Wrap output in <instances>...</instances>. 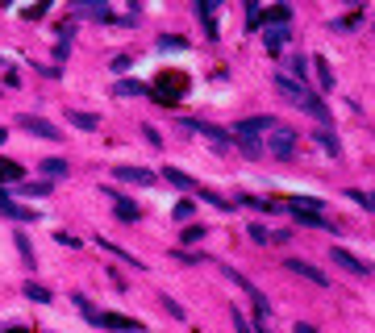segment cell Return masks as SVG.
Wrapping results in <instances>:
<instances>
[{
	"instance_id": "9c48e42d",
	"label": "cell",
	"mask_w": 375,
	"mask_h": 333,
	"mask_svg": "<svg viewBox=\"0 0 375 333\" xmlns=\"http://www.w3.org/2000/svg\"><path fill=\"white\" fill-rule=\"evenodd\" d=\"M0 212L13 217V221H38V212H34V208H25V204H17L5 188H0Z\"/></svg>"
},
{
	"instance_id": "f1b7e54d",
	"label": "cell",
	"mask_w": 375,
	"mask_h": 333,
	"mask_svg": "<svg viewBox=\"0 0 375 333\" xmlns=\"http://www.w3.org/2000/svg\"><path fill=\"white\" fill-rule=\"evenodd\" d=\"M234 329H238V333H258V329H254V325H250V321L238 312V308H234Z\"/></svg>"
},
{
	"instance_id": "f546056e",
	"label": "cell",
	"mask_w": 375,
	"mask_h": 333,
	"mask_svg": "<svg viewBox=\"0 0 375 333\" xmlns=\"http://www.w3.org/2000/svg\"><path fill=\"white\" fill-rule=\"evenodd\" d=\"M188 42L184 38H158V50H184Z\"/></svg>"
},
{
	"instance_id": "74e56055",
	"label": "cell",
	"mask_w": 375,
	"mask_h": 333,
	"mask_svg": "<svg viewBox=\"0 0 375 333\" xmlns=\"http://www.w3.org/2000/svg\"><path fill=\"white\" fill-rule=\"evenodd\" d=\"M346 5H359V0H346Z\"/></svg>"
},
{
	"instance_id": "4fadbf2b",
	"label": "cell",
	"mask_w": 375,
	"mask_h": 333,
	"mask_svg": "<svg viewBox=\"0 0 375 333\" xmlns=\"http://www.w3.org/2000/svg\"><path fill=\"white\" fill-rule=\"evenodd\" d=\"M163 175H167V184H176V188H184V192H200V184H196L192 175H184L180 166H163Z\"/></svg>"
},
{
	"instance_id": "6da1fadb",
	"label": "cell",
	"mask_w": 375,
	"mask_h": 333,
	"mask_svg": "<svg viewBox=\"0 0 375 333\" xmlns=\"http://www.w3.org/2000/svg\"><path fill=\"white\" fill-rule=\"evenodd\" d=\"M276 88H280V92H284L296 108H304L309 117H317V121H330V104L321 100L317 92H309L304 84H296V79H288V75H276Z\"/></svg>"
},
{
	"instance_id": "4dcf8cb0",
	"label": "cell",
	"mask_w": 375,
	"mask_h": 333,
	"mask_svg": "<svg viewBox=\"0 0 375 333\" xmlns=\"http://www.w3.org/2000/svg\"><path fill=\"white\" fill-rule=\"evenodd\" d=\"M17 250L25 254V262H34V246H29V238H25V234H17Z\"/></svg>"
},
{
	"instance_id": "5bb4252c",
	"label": "cell",
	"mask_w": 375,
	"mask_h": 333,
	"mask_svg": "<svg viewBox=\"0 0 375 333\" xmlns=\"http://www.w3.org/2000/svg\"><path fill=\"white\" fill-rule=\"evenodd\" d=\"M196 17L204 21V34H208V38H221V34H217V21H213V0H196Z\"/></svg>"
},
{
	"instance_id": "5b68a950",
	"label": "cell",
	"mask_w": 375,
	"mask_h": 333,
	"mask_svg": "<svg viewBox=\"0 0 375 333\" xmlns=\"http://www.w3.org/2000/svg\"><path fill=\"white\" fill-rule=\"evenodd\" d=\"M180 125H184V130H192V134H204L213 146H230V130H217L213 121H200V117H184Z\"/></svg>"
},
{
	"instance_id": "7402d4cb",
	"label": "cell",
	"mask_w": 375,
	"mask_h": 333,
	"mask_svg": "<svg viewBox=\"0 0 375 333\" xmlns=\"http://www.w3.org/2000/svg\"><path fill=\"white\" fill-rule=\"evenodd\" d=\"M67 121L80 130H100V117H92V113H67Z\"/></svg>"
},
{
	"instance_id": "3957f363",
	"label": "cell",
	"mask_w": 375,
	"mask_h": 333,
	"mask_svg": "<svg viewBox=\"0 0 375 333\" xmlns=\"http://www.w3.org/2000/svg\"><path fill=\"white\" fill-rule=\"evenodd\" d=\"M296 138H300V134H296L292 125H280V121H276L271 130H267V134H263V142H267V150H271L276 158H292V154H296Z\"/></svg>"
},
{
	"instance_id": "277c9868",
	"label": "cell",
	"mask_w": 375,
	"mask_h": 333,
	"mask_svg": "<svg viewBox=\"0 0 375 333\" xmlns=\"http://www.w3.org/2000/svg\"><path fill=\"white\" fill-rule=\"evenodd\" d=\"M17 125H21V130H29L34 138H46V142H63V138H67V134H59V125H50L46 117H34V113H21V117H17Z\"/></svg>"
},
{
	"instance_id": "4316f807",
	"label": "cell",
	"mask_w": 375,
	"mask_h": 333,
	"mask_svg": "<svg viewBox=\"0 0 375 333\" xmlns=\"http://www.w3.org/2000/svg\"><path fill=\"white\" fill-rule=\"evenodd\" d=\"M288 71H292V75H300V84H304V71H309V59H304V54H296V59L288 63Z\"/></svg>"
},
{
	"instance_id": "83f0119b",
	"label": "cell",
	"mask_w": 375,
	"mask_h": 333,
	"mask_svg": "<svg viewBox=\"0 0 375 333\" xmlns=\"http://www.w3.org/2000/svg\"><path fill=\"white\" fill-rule=\"evenodd\" d=\"M250 238H254L258 246H267V242H271V230H267V225H250Z\"/></svg>"
},
{
	"instance_id": "484cf974",
	"label": "cell",
	"mask_w": 375,
	"mask_h": 333,
	"mask_svg": "<svg viewBox=\"0 0 375 333\" xmlns=\"http://www.w3.org/2000/svg\"><path fill=\"white\" fill-rule=\"evenodd\" d=\"M204 234H208V230H204V225H188V230H184V234H180V242H184V246H192V242H200V238H204Z\"/></svg>"
},
{
	"instance_id": "cb8c5ba5",
	"label": "cell",
	"mask_w": 375,
	"mask_h": 333,
	"mask_svg": "<svg viewBox=\"0 0 375 333\" xmlns=\"http://www.w3.org/2000/svg\"><path fill=\"white\" fill-rule=\"evenodd\" d=\"M25 300H34V304H50V292H46L42 284H25Z\"/></svg>"
},
{
	"instance_id": "44dd1931",
	"label": "cell",
	"mask_w": 375,
	"mask_h": 333,
	"mask_svg": "<svg viewBox=\"0 0 375 333\" xmlns=\"http://www.w3.org/2000/svg\"><path fill=\"white\" fill-rule=\"evenodd\" d=\"M288 208H304V212H321V208H326V200H317V196H296Z\"/></svg>"
},
{
	"instance_id": "7c38bea8",
	"label": "cell",
	"mask_w": 375,
	"mask_h": 333,
	"mask_svg": "<svg viewBox=\"0 0 375 333\" xmlns=\"http://www.w3.org/2000/svg\"><path fill=\"white\" fill-rule=\"evenodd\" d=\"M330 258H334L338 267H346L350 275H363V271H367V262H359V258H354L350 250H342V246H334V250H330Z\"/></svg>"
},
{
	"instance_id": "8992f818",
	"label": "cell",
	"mask_w": 375,
	"mask_h": 333,
	"mask_svg": "<svg viewBox=\"0 0 375 333\" xmlns=\"http://www.w3.org/2000/svg\"><path fill=\"white\" fill-rule=\"evenodd\" d=\"M271 125H276V121L267 117V113H263V117H246V121H238V125L230 130V138H234V142H242V138H263Z\"/></svg>"
},
{
	"instance_id": "e0dca14e",
	"label": "cell",
	"mask_w": 375,
	"mask_h": 333,
	"mask_svg": "<svg viewBox=\"0 0 375 333\" xmlns=\"http://www.w3.org/2000/svg\"><path fill=\"white\" fill-rule=\"evenodd\" d=\"M292 217L300 221V225H313V230H330V225H326V217H321V212H304V208H292Z\"/></svg>"
},
{
	"instance_id": "7a4b0ae2",
	"label": "cell",
	"mask_w": 375,
	"mask_h": 333,
	"mask_svg": "<svg viewBox=\"0 0 375 333\" xmlns=\"http://www.w3.org/2000/svg\"><path fill=\"white\" fill-rule=\"evenodd\" d=\"M150 96H154V104H163V108L171 104V108H176V104L188 96V75H184V71H163V75L150 84Z\"/></svg>"
},
{
	"instance_id": "30bf717a",
	"label": "cell",
	"mask_w": 375,
	"mask_h": 333,
	"mask_svg": "<svg viewBox=\"0 0 375 333\" xmlns=\"http://www.w3.org/2000/svg\"><path fill=\"white\" fill-rule=\"evenodd\" d=\"M113 175H117V180H125V184H138V188H150V184H154V175H150V171H142V166H117Z\"/></svg>"
},
{
	"instance_id": "ffe728a7",
	"label": "cell",
	"mask_w": 375,
	"mask_h": 333,
	"mask_svg": "<svg viewBox=\"0 0 375 333\" xmlns=\"http://www.w3.org/2000/svg\"><path fill=\"white\" fill-rule=\"evenodd\" d=\"M313 67H317V79H321V88H334V71H330V63L321 59V54L313 59Z\"/></svg>"
},
{
	"instance_id": "2e32d148",
	"label": "cell",
	"mask_w": 375,
	"mask_h": 333,
	"mask_svg": "<svg viewBox=\"0 0 375 333\" xmlns=\"http://www.w3.org/2000/svg\"><path fill=\"white\" fill-rule=\"evenodd\" d=\"M17 180H25V171L13 158H0V184H17Z\"/></svg>"
},
{
	"instance_id": "8d00e7d4",
	"label": "cell",
	"mask_w": 375,
	"mask_h": 333,
	"mask_svg": "<svg viewBox=\"0 0 375 333\" xmlns=\"http://www.w3.org/2000/svg\"><path fill=\"white\" fill-rule=\"evenodd\" d=\"M9 333H29V329H21V325H17V329H9Z\"/></svg>"
},
{
	"instance_id": "8fae6325",
	"label": "cell",
	"mask_w": 375,
	"mask_h": 333,
	"mask_svg": "<svg viewBox=\"0 0 375 333\" xmlns=\"http://www.w3.org/2000/svg\"><path fill=\"white\" fill-rule=\"evenodd\" d=\"M288 34H292L288 25H263V42H267V50L276 54V50H280V46L288 42Z\"/></svg>"
},
{
	"instance_id": "ac0fdd59",
	"label": "cell",
	"mask_w": 375,
	"mask_h": 333,
	"mask_svg": "<svg viewBox=\"0 0 375 333\" xmlns=\"http://www.w3.org/2000/svg\"><path fill=\"white\" fill-rule=\"evenodd\" d=\"M113 92H117V96H150V88H146V84H138V79H121Z\"/></svg>"
},
{
	"instance_id": "d4e9b609",
	"label": "cell",
	"mask_w": 375,
	"mask_h": 333,
	"mask_svg": "<svg viewBox=\"0 0 375 333\" xmlns=\"http://www.w3.org/2000/svg\"><path fill=\"white\" fill-rule=\"evenodd\" d=\"M313 138H317V146H321V150H330V154H338V138H334L330 130H321V134H313Z\"/></svg>"
},
{
	"instance_id": "e575fe53",
	"label": "cell",
	"mask_w": 375,
	"mask_h": 333,
	"mask_svg": "<svg viewBox=\"0 0 375 333\" xmlns=\"http://www.w3.org/2000/svg\"><path fill=\"white\" fill-rule=\"evenodd\" d=\"M292 333H317V329H313V325H296Z\"/></svg>"
},
{
	"instance_id": "603a6c76",
	"label": "cell",
	"mask_w": 375,
	"mask_h": 333,
	"mask_svg": "<svg viewBox=\"0 0 375 333\" xmlns=\"http://www.w3.org/2000/svg\"><path fill=\"white\" fill-rule=\"evenodd\" d=\"M288 17H292V9H288V5L267 9V25H288Z\"/></svg>"
},
{
	"instance_id": "d590c367",
	"label": "cell",
	"mask_w": 375,
	"mask_h": 333,
	"mask_svg": "<svg viewBox=\"0 0 375 333\" xmlns=\"http://www.w3.org/2000/svg\"><path fill=\"white\" fill-rule=\"evenodd\" d=\"M5 138H9V130H5V125H0V142H5Z\"/></svg>"
},
{
	"instance_id": "d6a6232c",
	"label": "cell",
	"mask_w": 375,
	"mask_h": 333,
	"mask_svg": "<svg viewBox=\"0 0 375 333\" xmlns=\"http://www.w3.org/2000/svg\"><path fill=\"white\" fill-rule=\"evenodd\" d=\"M258 17H263V13H258V0H250V5H246V21L258 25Z\"/></svg>"
},
{
	"instance_id": "d6986e66",
	"label": "cell",
	"mask_w": 375,
	"mask_h": 333,
	"mask_svg": "<svg viewBox=\"0 0 375 333\" xmlns=\"http://www.w3.org/2000/svg\"><path fill=\"white\" fill-rule=\"evenodd\" d=\"M42 171L50 175V180H59V175H67V158H46V162H38Z\"/></svg>"
},
{
	"instance_id": "1f68e13d",
	"label": "cell",
	"mask_w": 375,
	"mask_h": 333,
	"mask_svg": "<svg viewBox=\"0 0 375 333\" xmlns=\"http://www.w3.org/2000/svg\"><path fill=\"white\" fill-rule=\"evenodd\" d=\"M158 300H163V308H167L171 317H184V308H180V300H171V296H158Z\"/></svg>"
},
{
	"instance_id": "52a82bcc",
	"label": "cell",
	"mask_w": 375,
	"mask_h": 333,
	"mask_svg": "<svg viewBox=\"0 0 375 333\" xmlns=\"http://www.w3.org/2000/svg\"><path fill=\"white\" fill-rule=\"evenodd\" d=\"M92 325H100V329H121V333H142V325L134 317H121V312H96Z\"/></svg>"
},
{
	"instance_id": "ba28073f",
	"label": "cell",
	"mask_w": 375,
	"mask_h": 333,
	"mask_svg": "<svg viewBox=\"0 0 375 333\" xmlns=\"http://www.w3.org/2000/svg\"><path fill=\"white\" fill-rule=\"evenodd\" d=\"M284 267H288L292 275H304V280H309V284H317V288H326V284H330V275H326V271H317V267H313V262H304V258H288Z\"/></svg>"
},
{
	"instance_id": "9a60e30c",
	"label": "cell",
	"mask_w": 375,
	"mask_h": 333,
	"mask_svg": "<svg viewBox=\"0 0 375 333\" xmlns=\"http://www.w3.org/2000/svg\"><path fill=\"white\" fill-rule=\"evenodd\" d=\"M104 196H109V200H113V212H117L121 221H138V217H142L134 200H121V196H113V192H104Z\"/></svg>"
},
{
	"instance_id": "836d02e7",
	"label": "cell",
	"mask_w": 375,
	"mask_h": 333,
	"mask_svg": "<svg viewBox=\"0 0 375 333\" xmlns=\"http://www.w3.org/2000/svg\"><path fill=\"white\" fill-rule=\"evenodd\" d=\"M176 217H180V221H188V217H192V204H188V200H180V204H176Z\"/></svg>"
}]
</instances>
